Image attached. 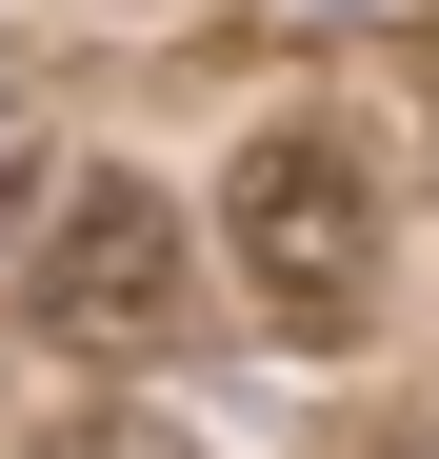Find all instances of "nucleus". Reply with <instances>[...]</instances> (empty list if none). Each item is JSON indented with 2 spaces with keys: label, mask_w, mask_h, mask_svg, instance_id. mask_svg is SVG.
Wrapping results in <instances>:
<instances>
[{
  "label": "nucleus",
  "mask_w": 439,
  "mask_h": 459,
  "mask_svg": "<svg viewBox=\"0 0 439 459\" xmlns=\"http://www.w3.org/2000/svg\"><path fill=\"white\" fill-rule=\"evenodd\" d=\"M220 260H240V299H260V340H300V359H340L359 320H380V260H400V200H380V160H359L340 120H260L240 160H220Z\"/></svg>",
  "instance_id": "obj_1"
},
{
  "label": "nucleus",
  "mask_w": 439,
  "mask_h": 459,
  "mask_svg": "<svg viewBox=\"0 0 439 459\" xmlns=\"http://www.w3.org/2000/svg\"><path fill=\"white\" fill-rule=\"evenodd\" d=\"M21 320L60 340V359H160L180 340V200L160 180H60V220L21 240Z\"/></svg>",
  "instance_id": "obj_2"
},
{
  "label": "nucleus",
  "mask_w": 439,
  "mask_h": 459,
  "mask_svg": "<svg viewBox=\"0 0 439 459\" xmlns=\"http://www.w3.org/2000/svg\"><path fill=\"white\" fill-rule=\"evenodd\" d=\"M40 220H60V180H40V100L0 81V240H40Z\"/></svg>",
  "instance_id": "obj_3"
},
{
  "label": "nucleus",
  "mask_w": 439,
  "mask_h": 459,
  "mask_svg": "<svg viewBox=\"0 0 439 459\" xmlns=\"http://www.w3.org/2000/svg\"><path fill=\"white\" fill-rule=\"evenodd\" d=\"M60 459H200V439H160V420H81Z\"/></svg>",
  "instance_id": "obj_4"
},
{
  "label": "nucleus",
  "mask_w": 439,
  "mask_h": 459,
  "mask_svg": "<svg viewBox=\"0 0 439 459\" xmlns=\"http://www.w3.org/2000/svg\"><path fill=\"white\" fill-rule=\"evenodd\" d=\"M320 21H380V0H320Z\"/></svg>",
  "instance_id": "obj_5"
},
{
  "label": "nucleus",
  "mask_w": 439,
  "mask_h": 459,
  "mask_svg": "<svg viewBox=\"0 0 439 459\" xmlns=\"http://www.w3.org/2000/svg\"><path fill=\"white\" fill-rule=\"evenodd\" d=\"M380 459H439V439H380Z\"/></svg>",
  "instance_id": "obj_6"
}]
</instances>
